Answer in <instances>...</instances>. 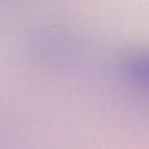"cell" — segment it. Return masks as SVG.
Segmentation results:
<instances>
[{"instance_id":"1","label":"cell","mask_w":149,"mask_h":149,"mask_svg":"<svg viewBox=\"0 0 149 149\" xmlns=\"http://www.w3.org/2000/svg\"><path fill=\"white\" fill-rule=\"evenodd\" d=\"M85 42L77 33L62 26H45L28 41V52L39 65L52 70H68L81 63Z\"/></svg>"},{"instance_id":"2","label":"cell","mask_w":149,"mask_h":149,"mask_svg":"<svg viewBox=\"0 0 149 149\" xmlns=\"http://www.w3.org/2000/svg\"><path fill=\"white\" fill-rule=\"evenodd\" d=\"M119 73L134 89L149 95V50H131L120 58Z\"/></svg>"},{"instance_id":"3","label":"cell","mask_w":149,"mask_h":149,"mask_svg":"<svg viewBox=\"0 0 149 149\" xmlns=\"http://www.w3.org/2000/svg\"><path fill=\"white\" fill-rule=\"evenodd\" d=\"M1 120H3V118H1V114H0V128H1Z\"/></svg>"}]
</instances>
